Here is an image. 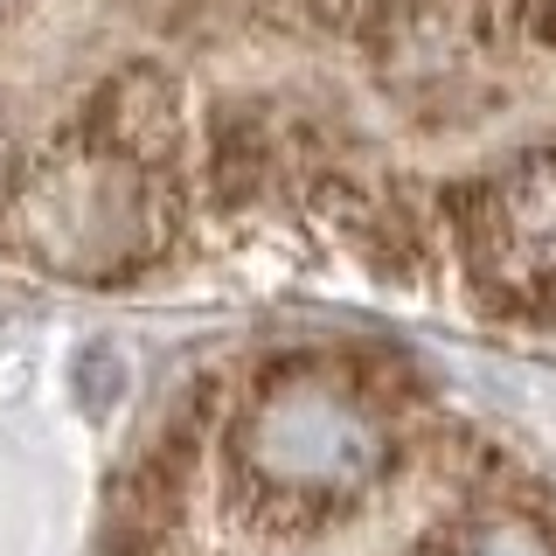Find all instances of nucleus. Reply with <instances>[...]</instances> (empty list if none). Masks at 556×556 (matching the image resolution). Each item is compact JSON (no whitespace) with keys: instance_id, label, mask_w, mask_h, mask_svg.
<instances>
[{"instance_id":"1","label":"nucleus","mask_w":556,"mask_h":556,"mask_svg":"<svg viewBox=\"0 0 556 556\" xmlns=\"http://www.w3.org/2000/svg\"><path fill=\"white\" fill-rule=\"evenodd\" d=\"M98 556H556V494L404 362L286 348L174 396Z\"/></svg>"}]
</instances>
